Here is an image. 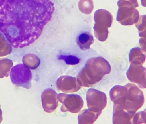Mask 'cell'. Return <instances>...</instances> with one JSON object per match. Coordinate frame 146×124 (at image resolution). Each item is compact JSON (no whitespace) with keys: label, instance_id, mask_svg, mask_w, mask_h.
<instances>
[{"label":"cell","instance_id":"cell-1","mask_svg":"<svg viewBox=\"0 0 146 124\" xmlns=\"http://www.w3.org/2000/svg\"><path fill=\"white\" fill-rule=\"evenodd\" d=\"M54 9L50 0H0V31L13 47L28 46L40 37Z\"/></svg>","mask_w":146,"mask_h":124},{"label":"cell","instance_id":"cell-2","mask_svg":"<svg viewBox=\"0 0 146 124\" xmlns=\"http://www.w3.org/2000/svg\"><path fill=\"white\" fill-rule=\"evenodd\" d=\"M110 95L111 100L114 103L113 111L122 110L133 117L144 102L142 91L132 83L124 86H114L111 89Z\"/></svg>","mask_w":146,"mask_h":124},{"label":"cell","instance_id":"cell-3","mask_svg":"<svg viewBox=\"0 0 146 124\" xmlns=\"http://www.w3.org/2000/svg\"><path fill=\"white\" fill-rule=\"evenodd\" d=\"M10 77L12 84L18 87L29 89L31 86V72L28 67L23 64H19L11 69Z\"/></svg>","mask_w":146,"mask_h":124},{"label":"cell","instance_id":"cell-4","mask_svg":"<svg viewBox=\"0 0 146 124\" xmlns=\"http://www.w3.org/2000/svg\"><path fill=\"white\" fill-rule=\"evenodd\" d=\"M86 99L88 109L100 114L107 104V98L103 92L94 88L88 90Z\"/></svg>","mask_w":146,"mask_h":124},{"label":"cell","instance_id":"cell-5","mask_svg":"<svg viewBox=\"0 0 146 124\" xmlns=\"http://www.w3.org/2000/svg\"><path fill=\"white\" fill-rule=\"evenodd\" d=\"M57 98L62 104L60 110L62 112L77 113L80 111L83 105L82 99L78 95L60 93L58 95Z\"/></svg>","mask_w":146,"mask_h":124},{"label":"cell","instance_id":"cell-6","mask_svg":"<svg viewBox=\"0 0 146 124\" xmlns=\"http://www.w3.org/2000/svg\"><path fill=\"white\" fill-rule=\"evenodd\" d=\"M58 94L51 88L44 90L41 95L42 107L44 111L47 113L54 111L58 105Z\"/></svg>","mask_w":146,"mask_h":124},{"label":"cell","instance_id":"cell-7","mask_svg":"<svg viewBox=\"0 0 146 124\" xmlns=\"http://www.w3.org/2000/svg\"><path fill=\"white\" fill-rule=\"evenodd\" d=\"M56 85L59 90L66 93L76 92L81 88L76 79L69 76H63L59 78L57 81Z\"/></svg>","mask_w":146,"mask_h":124},{"label":"cell","instance_id":"cell-8","mask_svg":"<svg viewBox=\"0 0 146 124\" xmlns=\"http://www.w3.org/2000/svg\"><path fill=\"white\" fill-rule=\"evenodd\" d=\"M77 43L82 50H86L90 48L94 42V37L89 32L83 31L80 33L77 38Z\"/></svg>","mask_w":146,"mask_h":124},{"label":"cell","instance_id":"cell-9","mask_svg":"<svg viewBox=\"0 0 146 124\" xmlns=\"http://www.w3.org/2000/svg\"><path fill=\"white\" fill-rule=\"evenodd\" d=\"M133 116L123 110L113 111V124H131Z\"/></svg>","mask_w":146,"mask_h":124},{"label":"cell","instance_id":"cell-10","mask_svg":"<svg viewBox=\"0 0 146 124\" xmlns=\"http://www.w3.org/2000/svg\"><path fill=\"white\" fill-rule=\"evenodd\" d=\"M100 115L88 109H84L81 111L78 116V124H93Z\"/></svg>","mask_w":146,"mask_h":124},{"label":"cell","instance_id":"cell-11","mask_svg":"<svg viewBox=\"0 0 146 124\" xmlns=\"http://www.w3.org/2000/svg\"><path fill=\"white\" fill-rule=\"evenodd\" d=\"M13 66L11 60L5 58L0 59V78L8 77Z\"/></svg>","mask_w":146,"mask_h":124},{"label":"cell","instance_id":"cell-12","mask_svg":"<svg viewBox=\"0 0 146 124\" xmlns=\"http://www.w3.org/2000/svg\"><path fill=\"white\" fill-rule=\"evenodd\" d=\"M79 5L80 10L85 14H89L93 10L94 4L92 0H80Z\"/></svg>","mask_w":146,"mask_h":124},{"label":"cell","instance_id":"cell-13","mask_svg":"<svg viewBox=\"0 0 146 124\" xmlns=\"http://www.w3.org/2000/svg\"><path fill=\"white\" fill-rule=\"evenodd\" d=\"M58 59L64 60L68 65H75L80 62V59L77 57L72 55H61L59 56Z\"/></svg>","mask_w":146,"mask_h":124},{"label":"cell","instance_id":"cell-14","mask_svg":"<svg viewBox=\"0 0 146 124\" xmlns=\"http://www.w3.org/2000/svg\"><path fill=\"white\" fill-rule=\"evenodd\" d=\"M134 124L146 123V112H139L135 115L132 121Z\"/></svg>","mask_w":146,"mask_h":124},{"label":"cell","instance_id":"cell-15","mask_svg":"<svg viewBox=\"0 0 146 124\" xmlns=\"http://www.w3.org/2000/svg\"><path fill=\"white\" fill-rule=\"evenodd\" d=\"M118 7L127 6L136 8L139 6L137 0H119L117 3Z\"/></svg>","mask_w":146,"mask_h":124},{"label":"cell","instance_id":"cell-16","mask_svg":"<svg viewBox=\"0 0 146 124\" xmlns=\"http://www.w3.org/2000/svg\"><path fill=\"white\" fill-rule=\"evenodd\" d=\"M2 120V112L1 109L0 108V123L1 122Z\"/></svg>","mask_w":146,"mask_h":124}]
</instances>
